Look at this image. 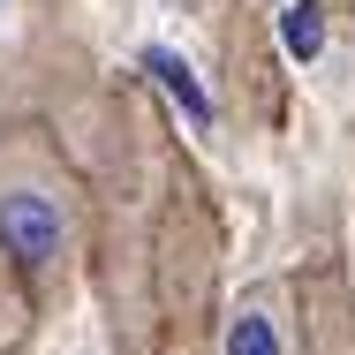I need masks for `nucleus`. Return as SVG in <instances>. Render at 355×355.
I'll use <instances>...</instances> for the list:
<instances>
[{
  "mask_svg": "<svg viewBox=\"0 0 355 355\" xmlns=\"http://www.w3.org/2000/svg\"><path fill=\"white\" fill-rule=\"evenodd\" d=\"M76 250V182L38 151V144H8L0 151V257H15L23 272H53Z\"/></svg>",
  "mask_w": 355,
  "mask_h": 355,
  "instance_id": "f257e3e1",
  "label": "nucleus"
},
{
  "mask_svg": "<svg viewBox=\"0 0 355 355\" xmlns=\"http://www.w3.org/2000/svg\"><path fill=\"white\" fill-rule=\"evenodd\" d=\"M212 355H295V287L265 280L242 287L219 318V348Z\"/></svg>",
  "mask_w": 355,
  "mask_h": 355,
  "instance_id": "f03ea898",
  "label": "nucleus"
},
{
  "mask_svg": "<svg viewBox=\"0 0 355 355\" xmlns=\"http://www.w3.org/2000/svg\"><path fill=\"white\" fill-rule=\"evenodd\" d=\"M280 38H287V53H302V61H310V53L325 46V8H318V0H295V8H287V23H280Z\"/></svg>",
  "mask_w": 355,
  "mask_h": 355,
  "instance_id": "7ed1b4c3",
  "label": "nucleus"
},
{
  "mask_svg": "<svg viewBox=\"0 0 355 355\" xmlns=\"http://www.w3.org/2000/svg\"><path fill=\"white\" fill-rule=\"evenodd\" d=\"M166 355H197V348H166Z\"/></svg>",
  "mask_w": 355,
  "mask_h": 355,
  "instance_id": "20e7f679",
  "label": "nucleus"
}]
</instances>
